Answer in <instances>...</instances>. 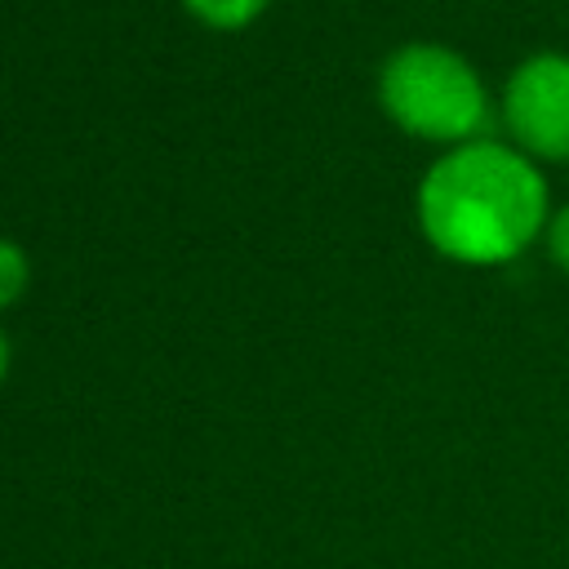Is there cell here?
I'll return each instance as SVG.
<instances>
[{"label": "cell", "instance_id": "7", "mask_svg": "<svg viewBox=\"0 0 569 569\" xmlns=\"http://www.w3.org/2000/svg\"><path fill=\"white\" fill-rule=\"evenodd\" d=\"M9 365H13V342H9V333H4V325H0V382L9 378Z\"/></svg>", "mask_w": 569, "mask_h": 569}, {"label": "cell", "instance_id": "5", "mask_svg": "<svg viewBox=\"0 0 569 569\" xmlns=\"http://www.w3.org/2000/svg\"><path fill=\"white\" fill-rule=\"evenodd\" d=\"M31 289V258L18 240H4L0 236V311L18 307Z\"/></svg>", "mask_w": 569, "mask_h": 569}, {"label": "cell", "instance_id": "1", "mask_svg": "<svg viewBox=\"0 0 569 569\" xmlns=\"http://www.w3.org/2000/svg\"><path fill=\"white\" fill-rule=\"evenodd\" d=\"M422 240L458 267H507L551 222L547 173L507 138L440 151L413 196Z\"/></svg>", "mask_w": 569, "mask_h": 569}, {"label": "cell", "instance_id": "3", "mask_svg": "<svg viewBox=\"0 0 569 569\" xmlns=\"http://www.w3.org/2000/svg\"><path fill=\"white\" fill-rule=\"evenodd\" d=\"M498 120L516 151H525L538 164H565L569 160V53L565 49L525 53L498 89Z\"/></svg>", "mask_w": 569, "mask_h": 569}, {"label": "cell", "instance_id": "4", "mask_svg": "<svg viewBox=\"0 0 569 569\" xmlns=\"http://www.w3.org/2000/svg\"><path fill=\"white\" fill-rule=\"evenodd\" d=\"M271 0H182V9L209 31H244L267 13Z\"/></svg>", "mask_w": 569, "mask_h": 569}, {"label": "cell", "instance_id": "2", "mask_svg": "<svg viewBox=\"0 0 569 569\" xmlns=\"http://www.w3.org/2000/svg\"><path fill=\"white\" fill-rule=\"evenodd\" d=\"M382 116L418 142L431 147H462L489 138V120L498 102L489 98L485 76L471 67L467 53L440 40H409L396 44L373 80Z\"/></svg>", "mask_w": 569, "mask_h": 569}, {"label": "cell", "instance_id": "6", "mask_svg": "<svg viewBox=\"0 0 569 569\" xmlns=\"http://www.w3.org/2000/svg\"><path fill=\"white\" fill-rule=\"evenodd\" d=\"M542 249H547V258L569 276V204L551 209V222H547V231H542Z\"/></svg>", "mask_w": 569, "mask_h": 569}]
</instances>
